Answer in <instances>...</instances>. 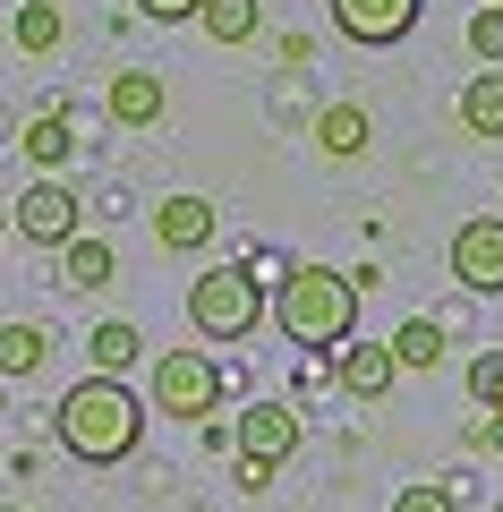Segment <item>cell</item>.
Returning <instances> with one entry per match:
<instances>
[{"instance_id":"cell-1","label":"cell","mask_w":503,"mask_h":512,"mask_svg":"<svg viewBox=\"0 0 503 512\" xmlns=\"http://www.w3.org/2000/svg\"><path fill=\"white\" fill-rule=\"evenodd\" d=\"M52 436H60V453L86 461V470H120V461L145 444V402L128 393L120 376H86V384L60 393Z\"/></svg>"},{"instance_id":"cell-2","label":"cell","mask_w":503,"mask_h":512,"mask_svg":"<svg viewBox=\"0 0 503 512\" xmlns=\"http://www.w3.org/2000/svg\"><path fill=\"white\" fill-rule=\"evenodd\" d=\"M265 316L299 350H342L350 333H359V282L333 274V265H290V274L273 282V308Z\"/></svg>"},{"instance_id":"cell-3","label":"cell","mask_w":503,"mask_h":512,"mask_svg":"<svg viewBox=\"0 0 503 512\" xmlns=\"http://www.w3.org/2000/svg\"><path fill=\"white\" fill-rule=\"evenodd\" d=\"M265 274H248V265H214V274L188 282V325L205 333V342H248L256 325H265Z\"/></svg>"},{"instance_id":"cell-4","label":"cell","mask_w":503,"mask_h":512,"mask_svg":"<svg viewBox=\"0 0 503 512\" xmlns=\"http://www.w3.org/2000/svg\"><path fill=\"white\" fill-rule=\"evenodd\" d=\"M145 410L205 427V410H222V367L205 350H154V367H145Z\"/></svg>"},{"instance_id":"cell-5","label":"cell","mask_w":503,"mask_h":512,"mask_svg":"<svg viewBox=\"0 0 503 512\" xmlns=\"http://www.w3.org/2000/svg\"><path fill=\"white\" fill-rule=\"evenodd\" d=\"M9 231H18L26 248H69V239L86 231V197H77L69 180H35L18 205H9Z\"/></svg>"},{"instance_id":"cell-6","label":"cell","mask_w":503,"mask_h":512,"mask_svg":"<svg viewBox=\"0 0 503 512\" xmlns=\"http://www.w3.org/2000/svg\"><path fill=\"white\" fill-rule=\"evenodd\" d=\"M452 282L469 299H495L503 291V214H478L452 231Z\"/></svg>"},{"instance_id":"cell-7","label":"cell","mask_w":503,"mask_h":512,"mask_svg":"<svg viewBox=\"0 0 503 512\" xmlns=\"http://www.w3.org/2000/svg\"><path fill=\"white\" fill-rule=\"evenodd\" d=\"M231 444H239V461H256V470H282V461L299 453V410L290 402H248L239 427H231Z\"/></svg>"},{"instance_id":"cell-8","label":"cell","mask_w":503,"mask_h":512,"mask_svg":"<svg viewBox=\"0 0 503 512\" xmlns=\"http://www.w3.org/2000/svg\"><path fill=\"white\" fill-rule=\"evenodd\" d=\"M418 18H427V0H333V26H342L350 43H367V52L401 43Z\"/></svg>"},{"instance_id":"cell-9","label":"cell","mask_w":503,"mask_h":512,"mask_svg":"<svg viewBox=\"0 0 503 512\" xmlns=\"http://www.w3.org/2000/svg\"><path fill=\"white\" fill-rule=\"evenodd\" d=\"M214 231H222V214H214V197H197V188H180V197L154 205V248H171V256L214 248Z\"/></svg>"},{"instance_id":"cell-10","label":"cell","mask_w":503,"mask_h":512,"mask_svg":"<svg viewBox=\"0 0 503 512\" xmlns=\"http://www.w3.org/2000/svg\"><path fill=\"white\" fill-rule=\"evenodd\" d=\"M103 111H111L120 128H154V120H162V69H120V77L103 86Z\"/></svg>"},{"instance_id":"cell-11","label":"cell","mask_w":503,"mask_h":512,"mask_svg":"<svg viewBox=\"0 0 503 512\" xmlns=\"http://www.w3.org/2000/svg\"><path fill=\"white\" fill-rule=\"evenodd\" d=\"M333 359H342V393H359V402H384V393H393V342H342L333 350Z\"/></svg>"},{"instance_id":"cell-12","label":"cell","mask_w":503,"mask_h":512,"mask_svg":"<svg viewBox=\"0 0 503 512\" xmlns=\"http://www.w3.org/2000/svg\"><path fill=\"white\" fill-rule=\"evenodd\" d=\"M367 137H376V120H367L359 103H324V111H316V146L333 154V163H359Z\"/></svg>"},{"instance_id":"cell-13","label":"cell","mask_w":503,"mask_h":512,"mask_svg":"<svg viewBox=\"0 0 503 512\" xmlns=\"http://www.w3.org/2000/svg\"><path fill=\"white\" fill-rule=\"evenodd\" d=\"M86 359H94V376H128V367L145 359V333L128 325V316H103V325L86 333Z\"/></svg>"},{"instance_id":"cell-14","label":"cell","mask_w":503,"mask_h":512,"mask_svg":"<svg viewBox=\"0 0 503 512\" xmlns=\"http://www.w3.org/2000/svg\"><path fill=\"white\" fill-rule=\"evenodd\" d=\"M60 282H69V291H103V282H120L111 239H86V231H77L69 248H60Z\"/></svg>"},{"instance_id":"cell-15","label":"cell","mask_w":503,"mask_h":512,"mask_svg":"<svg viewBox=\"0 0 503 512\" xmlns=\"http://www.w3.org/2000/svg\"><path fill=\"white\" fill-rule=\"evenodd\" d=\"M197 26H205V43H222V52H239V43H256V26H265V9H256V0H205V9H197Z\"/></svg>"},{"instance_id":"cell-16","label":"cell","mask_w":503,"mask_h":512,"mask_svg":"<svg viewBox=\"0 0 503 512\" xmlns=\"http://www.w3.org/2000/svg\"><path fill=\"white\" fill-rule=\"evenodd\" d=\"M9 35H18V52H26V60H52V52H60V35H69V18H60V0H26L18 18H9Z\"/></svg>"},{"instance_id":"cell-17","label":"cell","mask_w":503,"mask_h":512,"mask_svg":"<svg viewBox=\"0 0 503 512\" xmlns=\"http://www.w3.org/2000/svg\"><path fill=\"white\" fill-rule=\"evenodd\" d=\"M461 128L469 137H503V69H478L461 86Z\"/></svg>"},{"instance_id":"cell-18","label":"cell","mask_w":503,"mask_h":512,"mask_svg":"<svg viewBox=\"0 0 503 512\" xmlns=\"http://www.w3.org/2000/svg\"><path fill=\"white\" fill-rule=\"evenodd\" d=\"M26 163H43V171H60L77 154V128H69V111H35V120H26Z\"/></svg>"},{"instance_id":"cell-19","label":"cell","mask_w":503,"mask_h":512,"mask_svg":"<svg viewBox=\"0 0 503 512\" xmlns=\"http://www.w3.org/2000/svg\"><path fill=\"white\" fill-rule=\"evenodd\" d=\"M393 367H444V325L435 316H401V333H393Z\"/></svg>"},{"instance_id":"cell-20","label":"cell","mask_w":503,"mask_h":512,"mask_svg":"<svg viewBox=\"0 0 503 512\" xmlns=\"http://www.w3.org/2000/svg\"><path fill=\"white\" fill-rule=\"evenodd\" d=\"M43 359H52V333H43V325H0V384L35 376Z\"/></svg>"},{"instance_id":"cell-21","label":"cell","mask_w":503,"mask_h":512,"mask_svg":"<svg viewBox=\"0 0 503 512\" xmlns=\"http://www.w3.org/2000/svg\"><path fill=\"white\" fill-rule=\"evenodd\" d=\"M469 402L503 410V350H478V359H469Z\"/></svg>"},{"instance_id":"cell-22","label":"cell","mask_w":503,"mask_h":512,"mask_svg":"<svg viewBox=\"0 0 503 512\" xmlns=\"http://www.w3.org/2000/svg\"><path fill=\"white\" fill-rule=\"evenodd\" d=\"M469 52H478L486 69H503V9H486V0H478V18H469Z\"/></svg>"},{"instance_id":"cell-23","label":"cell","mask_w":503,"mask_h":512,"mask_svg":"<svg viewBox=\"0 0 503 512\" xmlns=\"http://www.w3.org/2000/svg\"><path fill=\"white\" fill-rule=\"evenodd\" d=\"M393 512H461V495H452V487H427V478H418V487H401V495H393Z\"/></svg>"},{"instance_id":"cell-24","label":"cell","mask_w":503,"mask_h":512,"mask_svg":"<svg viewBox=\"0 0 503 512\" xmlns=\"http://www.w3.org/2000/svg\"><path fill=\"white\" fill-rule=\"evenodd\" d=\"M137 9H145V18H154V26H180V18H197L205 0H137Z\"/></svg>"},{"instance_id":"cell-25","label":"cell","mask_w":503,"mask_h":512,"mask_svg":"<svg viewBox=\"0 0 503 512\" xmlns=\"http://www.w3.org/2000/svg\"><path fill=\"white\" fill-rule=\"evenodd\" d=\"M469 436H478V444H486V453H503V410H486V419H478V427H469Z\"/></svg>"},{"instance_id":"cell-26","label":"cell","mask_w":503,"mask_h":512,"mask_svg":"<svg viewBox=\"0 0 503 512\" xmlns=\"http://www.w3.org/2000/svg\"><path fill=\"white\" fill-rule=\"evenodd\" d=\"M0 231H9V205H0Z\"/></svg>"},{"instance_id":"cell-27","label":"cell","mask_w":503,"mask_h":512,"mask_svg":"<svg viewBox=\"0 0 503 512\" xmlns=\"http://www.w3.org/2000/svg\"><path fill=\"white\" fill-rule=\"evenodd\" d=\"M0 512H26V504H0Z\"/></svg>"},{"instance_id":"cell-28","label":"cell","mask_w":503,"mask_h":512,"mask_svg":"<svg viewBox=\"0 0 503 512\" xmlns=\"http://www.w3.org/2000/svg\"><path fill=\"white\" fill-rule=\"evenodd\" d=\"M486 9H503V0H486Z\"/></svg>"}]
</instances>
